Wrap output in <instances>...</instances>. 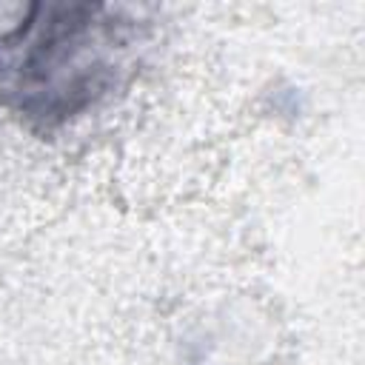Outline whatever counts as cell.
Returning <instances> with one entry per match:
<instances>
[{"label": "cell", "instance_id": "6da1fadb", "mask_svg": "<svg viewBox=\"0 0 365 365\" xmlns=\"http://www.w3.org/2000/svg\"><path fill=\"white\" fill-rule=\"evenodd\" d=\"M106 6L46 9L34 43L0 83L9 106L26 120L57 125L94 106L117 77L111 51L123 48V23L103 17Z\"/></svg>", "mask_w": 365, "mask_h": 365}]
</instances>
